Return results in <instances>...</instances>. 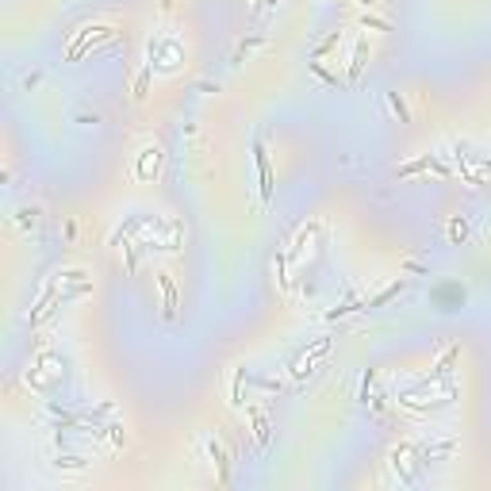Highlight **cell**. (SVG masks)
I'll return each mask as SVG.
<instances>
[{"mask_svg": "<svg viewBox=\"0 0 491 491\" xmlns=\"http://www.w3.org/2000/svg\"><path fill=\"white\" fill-rule=\"evenodd\" d=\"M116 35H119L116 23H81L77 31H73V43H70V50H65V62H81L84 54H92L100 43L116 39Z\"/></svg>", "mask_w": 491, "mask_h": 491, "instance_id": "cell-1", "label": "cell"}, {"mask_svg": "<svg viewBox=\"0 0 491 491\" xmlns=\"http://www.w3.org/2000/svg\"><path fill=\"white\" fill-rule=\"evenodd\" d=\"M388 465H392L395 476H399V484H414V468L422 465V446L419 441H399V446L388 453Z\"/></svg>", "mask_w": 491, "mask_h": 491, "instance_id": "cell-2", "label": "cell"}, {"mask_svg": "<svg viewBox=\"0 0 491 491\" xmlns=\"http://www.w3.org/2000/svg\"><path fill=\"white\" fill-rule=\"evenodd\" d=\"M330 353V338H319V342L315 346H311V349H304V353H299L296 357V361H292V380H307V376L311 373H315V368H319V361H323V357Z\"/></svg>", "mask_w": 491, "mask_h": 491, "instance_id": "cell-3", "label": "cell"}, {"mask_svg": "<svg viewBox=\"0 0 491 491\" xmlns=\"http://www.w3.org/2000/svg\"><path fill=\"white\" fill-rule=\"evenodd\" d=\"M177 62H181V43L177 39H154L150 43V65H158V70H177Z\"/></svg>", "mask_w": 491, "mask_h": 491, "instance_id": "cell-4", "label": "cell"}, {"mask_svg": "<svg viewBox=\"0 0 491 491\" xmlns=\"http://www.w3.org/2000/svg\"><path fill=\"white\" fill-rule=\"evenodd\" d=\"M162 162H165L162 146H143V150H138V165H135V177H138V181H154V177L162 173Z\"/></svg>", "mask_w": 491, "mask_h": 491, "instance_id": "cell-5", "label": "cell"}, {"mask_svg": "<svg viewBox=\"0 0 491 491\" xmlns=\"http://www.w3.org/2000/svg\"><path fill=\"white\" fill-rule=\"evenodd\" d=\"M253 162H258V181H261V204H272V162L265 154V143H253Z\"/></svg>", "mask_w": 491, "mask_h": 491, "instance_id": "cell-6", "label": "cell"}, {"mask_svg": "<svg viewBox=\"0 0 491 491\" xmlns=\"http://www.w3.org/2000/svg\"><path fill=\"white\" fill-rule=\"evenodd\" d=\"M204 453L215 460V472H219V484H231V453L223 449V441L207 434V438H204Z\"/></svg>", "mask_w": 491, "mask_h": 491, "instance_id": "cell-7", "label": "cell"}, {"mask_svg": "<svg viewBox=\"0 0 491 491\" xmlns=\"http://www.w3.org/2000/svg\"><path fill=\"white\" fill-rule=\"evenodd\" d=\"M246 414H250V422H253V441H258V449H269V438H272L269 414L261 411L258 403H250V407H246Z\"/></svg>", "mask_w": 491, "mask_h": 491, "instance_id": "cell-8", "label": "cell"}, {"mask_svg": "<svg viewBox=\"0 0 491 491\" xmlns=\"http://www.w3.org/2000/svg\"><path fill=\"white\" fill-rule=\"evenodd\" d=\"M457 361H460V346H449L446 353H441L438 361H434V368L426 373V380H430V384H441V380H449V376H453V365H457Z\"/></svg>", "mask_w": 491, "mask_h": 491, "instance_id": "cell-9", "label": "cell"}, {"mask_svg": "<svg viewBox=\"0 0 491 491\" xmlns=\"http://www.w3.org/2000/svg\"><path fill=\"white\" fill-rule=\"evenodd\" d=\"M319 231H323V226H319V223H307V226H299L296 242H292V250H288V261H292V265H299V261H304V253L311 250V242L319 238Z\"/></svg>", "mask_w": 491, "mask_h": 491, "instance_id": "cell-10", "label": "cell"}, {"mask_svg": "<svg viewBox=\"0 0 491 491\" xmlns=\"http://www.w3.org/2000/svg\"><path fill=\"white\" fill-rule=\"evenodd\" d=\"M438 173V177H449V165H441L434 154H426V158H419V162H407V165H399L395 169V177H414V173Z\"/></svg>", "mask_w": 491, "mask_h": 491, "instance_id": "cell-11", "label": "cell"}, {"mask_svg": "<svg viewBox=\"0 0 491 491\" xmlns=\"http://www.w3.org/2000/svg\"><path fill=\"white\" fill-rule=\"evenodd\" d=\"M365 62H368V35H361V39L353 43V58H349V70H346V81H349V84L361 81Z\"/></svg>", "mask_w": 491, "mask_h": 491, "instance_id": "cell-12", "label": "cell"}, {"mask_svg": "<svg viewBox=\"0 0 491 491\" xmlns=\"http://www.w3.org/2000/svg\"><path fill=\"white\" fill-rule=\"evenodd\" d=\"M150 81H154V65H143V70L135 73V81H131V100L135 104H146V96H150Z\"/></svg>", "mask_w": 491, "mask_h": 491, "instance_id": "cell-13", "label": "cell"}, {"mask_svg": "<svg viewBox=\"0 0 491 491\" xmlns=\"http://www.w3.org/2000/svg\"><path fill=\"white\" fill-rule=\"evenodd\" d=\"M158 285H162V315L173 319L177 315V285L169 272H158Z\"/></svg>", "mask_w": 491, "mask_h": 491, "instance_id": "cell-14", "label": "cell"}, {"mask_svg": "<svg viewBox=\"0 0 491 491\" xmlns=\"http://www.w3.org/2000/svg\"><path fill=\"white\" fill-rule=\"evenodd\" d=\"M50 465L58 468V472H65V476H77V472L89 468V457H77V453H58Z\"/></svg>", "mask_w": 491, "mask_h": 491, "instance_id": "cell-15", "label": "cell"}, {"mask_svg": "<svg viewBox=\"0 0 491 491\" xmlns=\"http://www.w3.org/2000/svg\"><path fill=\"white\" fill-rule=\"evenodd\" d=\"M403 288H407V280H403V277H399V280H392V285L384 288V292H376L373 299H365V307H368V311H373V307H384V304H388V299H395V296H399Z\"/></svg>", "mask_w": 491, "mask_h": 491, "instance_id": "cell-16", "label": "cell"}, {"mask_svg": "<svg viewBox=\"0 0 491 491\" xmlns=\"http://www.w3.org/2000/svg\"><path fill=\"white\" fill-rule=\"evenodd\" d=\"M361 31H376V35H388L392 31V20H384V16H373V12H361Z\"/></svg>", "mask_w": 491, "mask_h": 491, "instance_id": "cell-17", "label": "cell"}, {"mask_svg": "<svg viewBox=\"0 0 491 491\" xmlns=\"http://www.w3.org/2000/svg\"><path fill=\"white\" fill-rule=\"evenodd\" d=\"M242 384H246V365H234V380H231V407L242 411Z\"/></svg>", "mask_w": 491, "mask_h": 491, "instance_id": "cell-18", "label": "cell"}, {"mask_svg": "<svg viewBox=\"0 0 491 491\" xmlns=\"http://www.w3.org/2000/svg\"><path fill=\"white\" fill-rule=\"evenodd\" d=\"M338 43H342V31H330L326 39H323V43L315 46V54H311V62H323V58H326L330 50H338Z\"/></svg>", "mask_w": 491, "mask_h": 491, "instance_id": "cell-19", "label": "cell"}, {"mask_svg": "<svg viewBox=\"0 0 491 491\" xmlns=\"http://www.w3.org/2000/svg\"><path fill=\"white\" fill-rule=\"evenodd\" d=\"M288 253H277V261H272V269H277V285L285 288V292H292V277H288Z\"/></svg>", "mask_w": 491, "mask_h": 491, "instance_id": "cell-20", "label": "cell"}, {"mask_svg": "<svg viewBox=\"0 0 491 491\" xmlns=\"http://www.w3.org/2000/svg\"><path fill=\"white\" fill-rule=\"evenodd\" d=\"M388 104H392L395 116H399V123H411V108H407V100H403V92H399V89H392V92H388Z\"/></svg>", "mask_w": 491, "mask_h": 491, "instance_id": "cell-21", "label": "cell"}, {"mask_svg": "<svg viewBox=\"0 0 491 491\" xmlns=\"http://www.w3.org/2000/svg\"><path fill=\"white\" fill-rule=\"evenodd\" d=\"M465 238H468V219H465V215H457V219L449 223V242H453V246H460Z\"/></svg>", "mask_w": 491, "mask_h": 491, "instance_id": "cell-22", "label": "cell"}, {"mask_svg": "<svg viewBox=\"0 0 491 491\" xmlns=\"http://www.w3.org/2000/svg\"><path fill=\"white\" fill-rule=\"evenodd\" d=\"M261 43H265V39H261V35H253V39L238 43V50H234V65H242V62H246V54H253V50H258V46H261Z\"/></svg>", "mask_w": 491, "mask_h": 491, "instance_id": "cell-23", "label": "cell"}, {"mask_svg": "<svg viewBox=\"0 0 491 491\" xmlns=\"http://www.w3.org/2000/svg\"><path fill=\"white\" fill-rule=\"evenodd\" d=\"M311 73H319V77H323L326 84H338V77H334V73H330V70H326V65H323V62H311Z\"/></svg>", "mask_w": 491, "mask_h": 491, "instance_id": "cell-24", "label": "cell"}, {"mask_svg": "<svg viewBox=\"0 0 491 491\" xmlns=\"http://www.w3.org/2000/svg\"><path fill=\"white\" fill-rule=\"evenodd\" d=\"M108 438H111V446H123V441H127V434H123L119 422H111V426H108Z\"/></svg>", "mask_w": 491, "mask_h": 491, "instance_id": "cell-25", "label": "cell"}, {"mask_svg": "<svg viewBox=\"0 0 491 491\" xmlns=\"http://www.w3.org/2000/svg\"><path fill=\"white\" fill-rule=\"evenodd\" d=\"M20 223H23V226H31V231H35V226H39V211H35V207H31V211H27V207H23V211H20Z\"/></svg>", "mask_w": 491, "mask_h": 491, "instance_id": "cell-26", "label": "cell"}, {"mask_svg": "<svg viewBox=\"0 0 491 491\" xmlns=\"http://www.w3.org/2000/svg\"><path fill=\"white\" fill-rule=\"evenodd\" d=\"M353 4H357V8H365V12H373V4H376V0H353Z\"/></svg>", "mask_w": 491, "mask_h": 491, "instance_id": "cell-27", "label": "cell"}, {"mask_svg": "<svg viewBox=\"0 0 491 491\" xmlns=\"http://www.w3.org/2000/svg\"><path fill=\"white\" fill-rule=\"evenodd\" d=\"M169 8H173V0H162V12H169Z\"/></svg>", "mask_w": 491, "mask_h": 491, "instance_id": "cell-28", "label": "cell"}, {"mask_svg": "<svg viewBox=\"0 0 491 491\" xmlns=\"http://www.w3.org/2000/svg\"><path fill=\"white\" fill-rule=\"evenodd\" d=\"M258 4H280V0H258Z\"/></svg>", "mask_w": 491, "mask_h": 491, "instance_id": "cell-29", "label": "cell"}]
</instances>
